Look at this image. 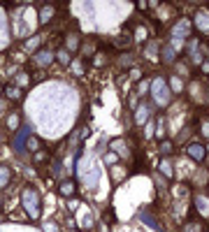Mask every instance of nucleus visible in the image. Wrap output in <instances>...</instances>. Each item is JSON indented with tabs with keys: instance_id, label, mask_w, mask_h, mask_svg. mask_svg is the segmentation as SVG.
Wrapping results in <instances>:
<instances>
[{
	"instance_id": "f257e3e1",
	"label": "nucleus",
	"mask_w": 209,
	"mask_h": 232,
	"mask_svg": "<svg viewBox=\"0 0 209 232\" xmlns=\"http://www.w3.org/2000/svg\"><path fill=\"white\" fill-rule=\"evenodd\" d=\"M188 153H190V158L193 160H205V146H200V144H190L188 146Z\"/></svg>"
},
{
	"instance_id": "f03ea898",
	"label": "nucleus",
	"mask_w": 209,
	"mask_h": 232,
	"mask_svg": "<svg viewBox=\"0 0 209 232\" xmlns=\"http://www.w3.org/2000/svg\"><path fill=\"white\" fill-rule=\"evenodd\" d=\"M58 190H61V195H63V197H72V195H74V190H77V186H74L72 181H65V183H61V188H58Z\"/></svg>"
},
{
	"instance_id": "7ed1b4c3",
	"label": "nucleus",
	"mask_w": 209,
	"mask_h": 232,
	"mask_svg": "<svg viewBox=\"0 0 209 232\" xmlns=\"http://www.w3.org/2000/svg\"><path fill=\"white\" fill-rule=\"evenodd\" d=\"M153 95H156L158 105H160V98H163V107L167 105V91H165V86H158V81H156V88H153Z\"/></svg>"
},
{
	"instance_id": "20e7f679",
	"label": "nucleus",
	"mask_w": 209,
	"mask_h": 232,
	"mask_svg": "<svg viewBox=\"0 0 209 232\" xmlns=\"http://www.w3.org/2000/svg\"><path fill=\"white\" fill-rule=\"evenodd\" d=\"M181 232H205V230H202V225H200L198 221H188L186 225H184Z\"/></svg>"
},
{
	"instance_id": "39448f33",
	"label": "nucleus",
	"mask_w": 209,
	"mask_h": 232,
	"mask_svg": "<svg viewBox=\"0 0 209 232\" xmlns=\"http://www.w3.org/2000/svg\"><path fill=\"white\" fill-rule=\"evenodd\" d=\"M35 61H37L40 65H47V63H51V61H53V53H51V51H42L40 56L35 58Z\"/></svg>"
},
{
	"instance_id": "423d86ee",
	"label": "nucleus",
	"mask_w": 209,
	"mask_h": 232,
	"mask_svg": "<svg viewBox=\"0 0 209 232\" xmlns=\"http://www.w3.org/2000/svg\"><path fill=\"white\" fill-rule=\"evenodd\" d=\"M149 116V111H146V107H142L140 111H137V123H144V118Z\"/></svg>"
},
{
	"instance_id": "0eeeda50",
	"label": "nucleus",
	"mask_w": 209,
	"mask_h": 232,
	"mask_svg": "<svg viewBox=\"0 0 209 232\" xmlns=\"http://www.w3.org/2000/svg\"><path fill=\"white\" fill-rule=\"evenodd\" d=\"M172 91H181V79L172 77Z\"/></svg>"
},
{
	"instance_id": "6e6552de",
	"label": "nucleus",
	"mask_w": 209,
	"mask_h": 232,
	"mask_svg": "<svg viewBox=\"0 0 209 232\" xmlns=\"http://www.w3.org/2000/svg\"><path fill=\"white\" fill-rule=\"evenodd\" d=\"M7 95H9V98H21V91H16V88H7Z\"/></svg>"
},
{
	"instance_id": "1a4fd4ad",
	"label": "nucleus",
	"mask_w": 209,
	"mask_h": 232,
	"mask_svg": "<svg viewBox=\"0 0 209 232\" xmlns=\"http://www.w3.org/2000/svg\"><path fill=\"white\" fill-rule=\"evenodd\" d=\"M160 151H163V153H170V151H172V144H170V142H163V144H160Z\"/></svg>"
},
{
	"instance_id": "9d476101",
	"label": "nucleus",
	"mask_w": 209,
	"mask_h": 232,
	"mask_svg": "<svg viewBox=\"0 0 209 232\" xmlns=\"http://www.w3.org/2000/svg\"><path fill=\"white\" fill-rule=\"evenodd\" d=\"M44 158H47V156H44V153H42V151H40V153H37V156H35V163H44Z\"/></svg>"
},
{
	"instance_id": "9b49d317",
	"label": "nucleus",
	"mask_w": 209,
	"mask_h": 232,
	"mask_svg": "<svg viewBox=\"0 0 209 232\" xmlns=\"http://www.w3.org/2000/svg\"><path fill=\"white\" fill-rule=\"evenodd\" d=\"M61 61H63V63H68V61H70V53H65V51H61Z\"/></svg>"
}]
</instances>
